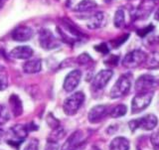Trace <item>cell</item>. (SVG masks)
Masks as SVG:
<instances>
[{
    "label": "cell",
    "mask_w": 159,
    "mask_h": 150,
    "mask_svg": "<svg viewBox=\"0 0 159 150\" xmlns=\"http://www.w3.org/2000/svg\"><path fill=\"white\" fill-rule=\"evenodd\" d=\"M84 98H84V93L82 92H77L73 93L72 96H70L69 98L65 99V102L63 103L64 112L69 116H75L83 106Z\"/></svg>",
    "instance_id": "1"
},
{
    "label": "cell",
    "mask_w": 159,
    "mask_h": 150,
    "mask_svg": "<svg viewBox=\"0 0 159 150\" xmlns=\"http://www.w3.org/2000/svg\"><path fill=\"white\" fill-rule=\"evenodd\" d=\"M130 88H131V75L130 74L122 75L121 77H119L116 84H113L109 96H111V98H122L129 93Z\"/></svg>",
    "instance_id": "2"
},
{
    "label": "cell",
    "mask_w": 159,
    "mask_h": 150,
    "mask_svg": "<svg viewBox=\"0 0 159 150\" xmlns=\"http://www.w3.org/2000/svg\"><path fill=\"white\" fill-rule=\"evenodd\" d=\"M27 135L28 129L26 125H24V124H15L14 126L9 129L8 138L6 141L9 145L18 147L25 140Z\"/></svg>",
    "instance_id": "3"
},
{
    "label": "cell",
    "mask_w": 159,
    "mask_h": 150,
    "mask_svg": "<svg viewBox=\"0 0 159 150\" xmlns=\"http://www.w3.org/2000/svg\"><path fill=\"white\" fill-rule=\"evenodd\" d=\"M158 123V119L156 116L150 113V114H146L141 118H137V119H133L128 122V125L130 130L134 132L138 128L144 129V130H152L156 126Z\"/></svg>",
    "instance_id": "4"
},
{
    "label": "cell",
    "mask_w": 159,
    "mask_h": 150,
    "mask_svg": "<svg viewBox=\"0 0 159 150\" xmlns=\"http://www.w3.org/2000/svg\"><path fill=\"white\" fill-rule=\"evenodd\" d=\"M147 55L141 50H133L125 55L122 60V66L126 69H134L144 64L146 61Z\"/></svg>",
    "instance_id": "5"
},
{
    "label": "cell",
    "mask_w": 159,
    "mask_h": 150,
    "mask_svg": "<svg viewBox=\"0 0 159 150\" xmlns=\"http://www.w3.org/2000/svg\"><path fill=\"white\" fill-rule=\"evenodd\" d=\"M159 86V77L152 76V75H143L140 76L135 82L136 93L151 92V89Z\"/></svg>",
    "instance_id": "6"
},
{
    "label": "cell",
    "mask_w": 159,
    "mask_h": 150,
    "mask_svg": "<svg viewBox=\"0 0 159 150\" xmlns=\"http://www.w3.org/2000/svg\"><path fill=\"white\" fill-rule=\"evenodd\" d=\"M153 98L152 92H145V93H138L135 97L132 98L131 102V112L138 113L144 111Z\"/></svg>",
    "instance_id": "7"
},
{
    "label": "cell",
    "mask_w": 159,
    "mask_h": 150,
    "mask_svg": "<svg viewBox=\"0 0 159 150\" xmlns=\"http://www.w3.org/2000/svg\"><path fill=\"white\" fill-rule=\"evenodd\" d=\"M39 42L45 50H54L60 47L61 42L54 36V34L48 29H42L39 34Z\"/></svg>",
    "instance_id": "8"
},
{
    "label": "cell",
    "mask_w": 159,
    "mask_h": 150,
    "mask_svg": "<svg viewBox=\"0 0 159 150\" xmlns=\"http://www.w3.org/2000/svg\"><path fill=\"white\" fill-rule=\"evenodd\" d=\"M113 76V72L111 70H102L96 75V77L93 79L92 89L93 91H102L111 81Z\"/></svg>",
    "instance_id": "9"
},
{
    "label": "cell",
    "mask_w": 159,
    "mask_h": 150,
    "mask_svg": "<svg viewBox=\"0 0 159 150\" xmlns=\"http://www.w3.org/2000/svg\"><path fill=\"white\" fill-rule=\"evenodd\" d=\"M84 143V134L82 130H76L65 141L61 150H78Z\"/></svg>",
    "instance_id": "10"
},
{
    "label": "cell",
    "mask_w": 159,
    "mask_h": 150,
    "mask_svg": "<svg viewBox=\"0 0 159 150\" xmlns=\"http://www.w3.org/2000/svg\"><path fill=\"white\" fill-rule=\"evenodd\" d=\"M82 79V72L80 70H74V71L70 72L66 78H65L63 88L65 92L67 93H72L73 91L76 89V88L79 86L80 82Z\"/></svg>",
    "instance_id": "11"
},
{
    "label": "cell",
    "mask_w": 159,
    "mask_h": 150,
    "mask_svg": "<svg viewBox=\"0 0 159 150\" xmlns=\"http://www.w3.org/2000/svg\"><path fill=\"white\" fill-rule=\"evenodd\" d=\"M109 111V108L106 104H98V106L93 107L89 111L88 119L91 123H98L102 121L106 117Z\"/></svg>",
    "instance_id": "12"
},
{
    "label": "cell",
    "mask_w": 159,
    "mask_h": 150,
    "mask_svg": "<svg viewBox=\"0 0 159 150\" xmlns=\"http://www.w3.org/2000/svg\"><path fill=\"white\" fill-rule=\"evenodd\" d=\"M34 36L33 30L28 26H18L12 32V39L17 42H26L31 40Z\"/></svg>",
    "instance_id": "13"
},
{
    "label": "cell",
    "mask_w": 159,
    "mask_h": 150,
    "mask_svg": "<svg viewBox=\"0 0 159 150\" xmlns=\"http://www.w3.org/2000/svg\"><path fill=\"white\" fill-rule=\"evenodd\" d=\"M107 23V15L102 11L96 12L93 16L89 17L87 22V27L91 30H96L103 27Z\"/></svg>",
    "instance_id": "14"
},
{
    "label": "cell",
    "mask_w": 159,
    "mask_h": 150,
    "mask_svg": "<svg viewBox=\"0 0 159 150\" xmlns=\"http://www.w3.org/2000/svg\"><path fill=\"white\" fill-rule=\"evenodd\" d=\"M33 49L29 46H18L10 52V56L19 60H27L33 56Z\"/></svg>",
    "instance_id": "15"
},
{
    "label": "cell",
    "mask_w": 159,
    "mask_h": 150,
    "mask_svg": "<svg viewBox=\"0 0 159 150\" xmlns=\"http://www.w3.org/2000/svg\"><path fill=\"white\" fill-rule=\"evenodd\" d=\"M42 70V62L40 59H31L23 65V71L26 74H37Z\"/></svg>",
    "instance_id": "16"
},
{
    "label": "cell",
    "mask_w": 159,
    "mask_h": 150,
    "mask_svg": "<svg viewBox=\"0 0 159 150\" xmlns=\"http://www.w3.org/2000/svg\"><path fill=\"white\" fill-rule=\"evenodd\" d=\"M129 147H130L129 140L122 136L113 138L109 144V150H129Z\"/></svg>",
    "instance_id": "17"
},
{
    "label": "cell",
    "mask_w": 159,
    "mask_h": 150,
    "mask_svg": "<svg viewBox=\"0 0 159 150\" xmlns=\"http://www.w3.org/2000/svg\"><path fill=\"white\" fill-rule=\"evenodd\" d=\"M9 103L11 107L12 112L15 116H21L23 112V107H22V102L19 98L17 94H11V97L9 98Z\"/></svg>",
    "instance_id": "18"
},
{
    "label": "cell",
    "mask_w": 159,
    "mask_h": 150,
    "mask_svg": "<svg viewBox=\"0 0 159 150\" xmlns=\"http://www.w3.org/2000/svg\"><path fill=\"white\" fill-rule=\"evenodd\" d=\"M97 6H98V4L94 0H82V1L76 6V8H75V11L88 12L94 8H97Z\"/></svg>",
    "instance_id": "19"
},
{
    "label": "cell",
    "mask_w": 159,
    "mask_h": 150,
    "mask_svg": "<svg viewBox=\"0 0 159 150\" xmlns=\"http://www.w3.org/2000/svg\"><path fill=\"white\" fill-rule=\"evenodd\" d=\"M144 67L148 70H157L159 69V53L154 52L147 56L146 61L144 62Z\"/></svg>",
    "instance_id": "20"
},
{
    "label": "cell",
    "mask_w": 159,
    "mask_h": 150,
    "mask_svg": "<svg viewBox=\"0 0 159 150\" xmlns=\"http://www.w3.org/2000/svg\"><path fill=\"white\" fill-rule=\"evenodd\" d=\"M113 23L116 28H121L124 26V24H125V12L122 8L116 10V14H114Z\"/></svg>",
    "instance_id": "21"
},
{
    "label": "cell",
    "mask_w": 159,
    "mask_h": 150,
    "mask_svg": "<svg viewBox=\"0 0 159 150\" xmlns=\"http://www.w3.org/2000/svg\"><path fill=\"white\" fill-rule=\"evenodd\" d=\"M126 111H127L126 106H124V104H118V106L114 107L111 109L109 114H111V116L113 118H118V117H121L123 116H125Z\"/></svg>",
    "instance_id": "22"
},
{
    "label": "cell",
    "mask_w": 159,
    "mask_h": 150,
    "mask_svg": "<svg viewBox=\"0 0 159 150\" xmlns=\"http://www.w3.org/2000/svg\"><path fill=\"white\" fill-rule=\"evenodd\" d=\"M151 11H152V7L150 5H149V6H147V5H143V7H139L138 9H136L135 18L143 19V16H144V18H147Z\"/></svg>",
    "instance_id": "23"
},
{
    "label": "cell",
    "mask_w": 159,
    "mask_h": 150,
    "mask_svg": "<svg viewBox=\"0 0 159 150\" xmlns=\"http://www.w3.org/2000/svg\"><path fill=\"white\" fill-rule=\"evenodd\" d=\"M10 118L9 111H7V108L5 106L0 103V124L6 123Z\"/></svg>",
    "instance_id": "24"
},
{
    "label": "cell",
    "mask_w": 159,
    "mask_h": 150,
    "mask_svg": "<svg viewBox=\"0 0 159 150\" xmlns=\"http://www.w3.org/2000/svg\"><path fill=\"white\" fill-rule=\"evenodd\" d=\"M8 87V80L7 74L4 71V69H1L0 71V91H4Z\"/></svg>",
    "instance_id": "25"
},
{
    "label": "cell",
    "mask_w": 159,
    "mask_h": 150,
    "mask_svg": "<svg viewBox=\"0 0 159 150\" xmlns=\"http://www.w3.org/2000/svg\"><path fill=\"white\" fill-rule=\"evenodd\" d=\"M46 120H47V123L49 124V126L51 127V128H53V129H55V128H57V127L60 126V122H59V120L53 116L52 113H49V114H48Z\"/></svg>",
    "instance_id": "26"
},
{
    "label": "cell",
    "mask_w": 159,
    "mask_h": 150,
    "mask_svg": "<svg viewBox=\"0 0 159 150\" xmlns=\"http://www.w3.org/2000/svg\"><path fill=\"white\" fill-rule=\"evenodd\" d=\"M77 62L79 65H87L89 63H92L93 59L91 58V56H89V54L84 53L82 55H80V56L77 58Z\"/></svg>",
    "instance_id": "27"
},
{
    "label": "cell",
    "mask_w": 159,
    "mask_h": 150,
    "mask_svg": "<svg viewBox=\"0 0 159 150\" xmlns=\"http://www.w3.org/2000/svg\"><path fill=\"white\" fill-rule=\"evenodd\" d=\"M128 37H129V34H125V35H123V36H121L120 38H117V39H116V40H112V41L111 42L112 48L116 49V48H118L119 46H121V45L128 39Z\"/></svg>",
    "instance_id": "28"
},
{
    "label": "cell",
    "mask_w": 159,
    "mask_h": 150,
    "mask_svg": "<svg viewBox=\"0 0 159 150\" xmlns=\"http://www.w3.org/2000/svg\"><path fill=\"white\" fill-rule=\"evenodd\" d=\"M24 150H39V141L36 138H31L25 146Z\"/></svg>",
    "instance_id": "29"
},
{
    "label": "cell",
    "mask_w": 159,
    "mask_h": 150,
    "mask_svg": "<svg viewBox=\"0 0 159 150\" xmlns=\"http://www.w3.org/2000/svg\"><path fill=\"white\" fill-rule=\"evenodd\" d=\"M118 56H116V55H111V56H109L107 60L104 61L106 65L107 66H116L117 63H118Z\"/></svg>",
    "instance_id": "30"
},
{
    "label": "cell",
    "mask_w": 159,
    "mask_h": 150,
    "mask_svg": "<svg viewBox=\"0 0 159 150\" xmlns=\"http://www.w3.org/2000/svg\"><path fill=\"white\" fill-rule=\"evenodd\" d=\"M45 150H59L58 141H54V140H50V139H48L46 146H45Z\"/></svg>",
    "instance_id": "31"
},
{
    "label": "cell",
    "mask_w": 159,
    "mask_h": 150,
    "mask_svg": "<svg viewBox=\"0 0 159 150\" xmlns=\"http://www.w3.org/2000/svg\"><path fill=\"white\" fill-rule=\"evenodd\" d=\"M94 49H96L98 52L102 53V54H107L108 51H109V49H108V47L107 46V44H106V43H102V44L98 45V46L94 47Z\"/></svg>",
    "instance_id": "32"
},
{
    "label": "cell",
    "mask_w": 159,
    "mask_h": 150,
    "mask_svg": "<svg viewBox=\"0 0 159 150\" xmlns=\"http://www.w3.org/2000/svg\"><path fill=\"white\" fill-rule=\"evenodd\" d=\"M151 141L153 143V146L155 150H159V130L155 132L151 137Z\"/></svg>",
    "instance_id": "33"
},
{
    "label": "cell",
    "mask_w": 159,
    "mask_h": 150,
    "mask_svg": "<svg viewBox=\"0 0 159 150\" xmlns=\"http://www.w3.org/2000/svg\"><path fill=\"white\" fill-rule=\"evenodd\" d=\"M153 29V26L152 25H149V26H147L146 28H144V29H141V30H138L137 31V34L139 35V36H146V35L149 33V32H151V30Z\"/></svg>",
    "instance_id": "34"
},
{
    "label": "cell",
    "mask_w": 159,
    "mask_h": 150,
    "mask_svg": "<svg viewBox=\"0 0 159 150\" xmlns=\"http://www.w3.org/2000/svg\"><path fill=\"white\" fill-rule=\"evenodd\" d=\"M5 137V131L3 130V129H1L0 128V143L2 142V140H3V138Z\"/></svg>",
    "instance_id": "35"
},
{
    "label": "cell",
    "mask_w": 159,
    "mask_h": 150,
    "mask_svg": "<svg viewBox=\"0 0 159 150\" xmlns=\"http://www.w3.org/2000/svg\"><path fill=\"white\" fill-rule=\"evenodd\" d=\"M154 18H155V20H157V21H159V8L157 9L155 14H154Z\"/></svg>",
    "instance_id": "36"
},
{
    "label": "cell",
    "mask_w": 159,
    "mask_h": 150,
    "mask_svg": "<svg viewBox=\"0 0 159 150\" xmlns=\"http://www.w3.org/2000/svg\"><path fill=\"white\" fill-rule=\"evenodd\" d=\"M5 1H6V0H0V7H1L2 5L4 4V2H5Z\"/></svg>",
    "instance_id": "37"
},
{
    "label": "cell",
    "mask_w": 159,
    "mask_h": 150,
    "mask_svg": "<svg viewBox=\"0 0 159 150\" xmlns=\"http://www.w3.org/2000/svg\"><path fill=\"white\" fill-rule=\"evenodd\" d=\"M150 2H153V3H159V0H150Z\"/></svg>",
    "instance_id": "38"
},
{
    "label": "cell",
    "mask_w": 159,
    "mask_h": 150,
    "mask_svg": "<svg viewBox=\"0 0 159 150\" xmlns=\"http://www.w3.org/2000/svg\"><path fill=\"white\" fill-rule=\"evenodd\" d=\"M111 1H113V0H106V2H107V3H108V2H111Z\"/></svg>",
    "instance_id": "39"
}]
</instances>
